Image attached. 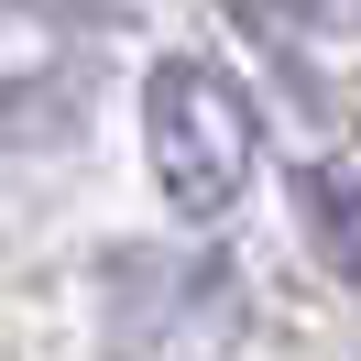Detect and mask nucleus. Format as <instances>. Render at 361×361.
<instances>
[{
    "label": "nucleus",
    "instance_id": "7ed1b4c3",
    "mask_svg": "<svg viewBox=\"0 0 361 361\" xmlns=\"http://www.w3.org/2000/svg\"><path fill=\"white\" fill-rule=\"evenodd\" d=\"M55 11H99V0H55Z\"/></svg>",
    "mask_w": 361,
    "mask_h": 361
},
{
    "label": "nucleus",
    "instance_id": "f03ea898",
    "mask_svg": "<svg viewBox=\"0 0 361 361\" xmlns=\"http://www.w3.org/2000/svg\"><path fill=\"white\" fill-rule=\"evenodd\" d=\"M295 208H307V241L329 252V274L361 295V164H307Z\"/></svg>",
    "mask_w": 361,
    "mask_h": 361
},
{
    "label": "nucleus",
    "instance_id": "f257e3e1",
    "mask_svg": "<svg viewBox=\"0 0 361 361\" xmlns=\"http://www.w3.org/2000/svg\"><path fill=\"white\" fill-rule=\"evenodd\" d=\"M142 154H154V186H164V208H176L186 230H219L230 208H241V186H252L263 121H252V99L230 88L219 66L164 55V66L142 77Z\"/></svg>",
    "mask_w": 361,
    "mask_h": 361
}]
</instances>
